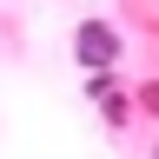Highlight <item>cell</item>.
<instances>
[{
  "mask_svg": "<svg viewBox=\"0 0 159 159\" xmlns=\"http://www.w3.org/2000/svg\"><path fill=\"white\" fill-rule=\"evenodd\" d=\"M80 60H86V66H106V60H119V33L106 27V20H86V27H80Z\"/></svg>",
  "mask_w": 159,
  "mask_h": 159,
  "instance_id": "cell-1",
  "label": "cell"
}]
</instances>
